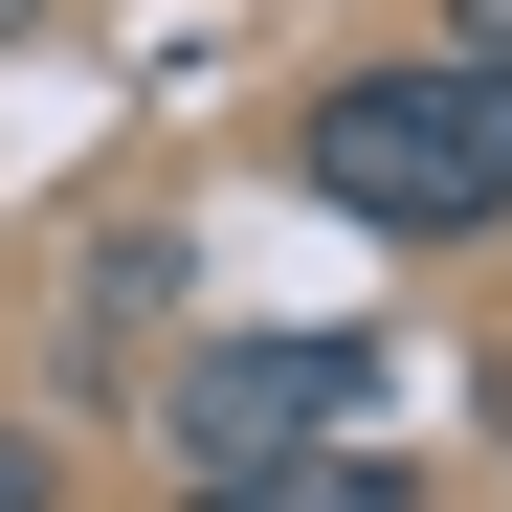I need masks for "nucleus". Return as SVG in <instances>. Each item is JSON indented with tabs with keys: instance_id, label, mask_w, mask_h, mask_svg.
Listing matches in <instances>:
<instances>
[{
	"instance_id": "nucleus-2",
	"label": "nucleus",
	"mask_w": 512,
	"mask_h": 512,
	"mask_svg": "<svg viewBox=\"0 0 512 512\" xmlns=\"http://www.w3.org/2000/svg\"><path fill=\"white\" fill-rule=\"evenodd\" d=\"M357 401H379V334H201L179 401H156V446H179V468H290Z\"/></svg>"
},
{
	"instance_id": "nucleus-5",
	"label": "nucleus",
	"mask_w": 512,
	"mask_h": 512,
	"mask_svg": "<svg viewBox=\"0 0 512 512\" xmlns=\"http://www.w3.org/2000/svg\"><path fill=\"white\" fill-rule=\"evenodd\" d=\"M468 45H490V67H512V0H468Z\"/></svg>"
},
{
	"instance_id": "nucleus-1",
	"label": "nucleus",
	"mask_w": 512,
	"mask_h": 512,
	"mask_svg": "<svg viewBox=\"0 0 512 512\" xmlns=\"http://www.w3.org/2000/svg\"><path fill=\"white\" fill-rule=\"evenodd\" d=\"M290 156H312V201H357L401 245H468V223H512V67L490 45H446V67H334Z\"/></svg>"
},
{
	"instance_id": "nucleus-4",
	"label": "nucleus",
	"mask_w": 512,
	"mask_h": 512,
	"mask_svg": "<svg viewBox=\"0 0 512 512\" xmlns=\"http://www.w3.org/2000/svg\"><path fill=\"white\" fill-rule=\"evenodd\" d=\"M0 512H45V446H23V423H0Z\"/></svg>"
},
{
	"instance_id": "nucleus-6",
	"label": "nucleus",
	"mask_w": 512,
	"mask_h": 512,
	"mask_svg": "<svg viewBox=\"0 0 512 512\" xmlns=\"http://www.w3.org/2000/svg\"><path fill=\"white\" fill-rule=\"evenodd\" d=\"M23 23H45V0H0V45H23Z\"/></svg>"
},
{
	"instance_id": "nucleus-3",
	"label": "nucleus",
	"mask_w": 512,
	"mask_h": 512,
	"mask_svg": "<svg viewBox=\"0 0 512 512\" xmlns=\"http://www.w3.org/2000/svg\"><path fill=\"white\" fill-rule=\"evenodd\" d=\"M201 512H423L379 446H290V468H201Z\"/></svg>"
}]
</instances>
